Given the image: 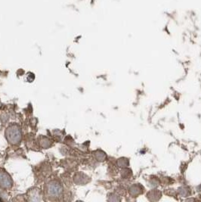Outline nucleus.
<instances>
[{
	"label": "nucleus",
	"mask_w": 201,
	"mask_h": 202,
	"mask_svg": "<svg viewBox=\"0 0 201 202\" xmlns=\"http://www.w3.org/2000/svg\"><path fill=\"white\" fill-rule=\"evenodd\" d=\"M161 192L160 191H158L157 189H152L151 191H150L149 192L147 193V198L149 199L151 201H159L161 198Z\"/></svg>",
	"instance_id": "3"
},
{
	"label": "nucleus",
	"mask_w": 201,
	"mask_h": 202,
	"mask_svg": "<svg viewBox=\"0 0 201 202\" xmlns=\"http://www.w3.org/2000/svg\"><path fill=\"white\" fill-rule=\"evenodd\" d=\"M129 164V161L127 158H123L118 160V165L121 167H127Z\"/></svg>",
	"instance_id": "4"
},
{
	"label": "nucleus",
	"mask_w": 201,
	"mask_h": 202,
	"mask_svg": "<svg viewBox=\"0 0 201 202\" xmlns=\"http://www.w3.org/2000/svg\"><path fill=\"white\" fill-rule=\"evenodd\" d=\"M179 192L181 196L187 197L188 195H190V189L186 187H181L179 189Z\"/></svg>",
	"instance_id": "5"
},
{
	"label": "nucleus",
	"mask_w": 201,
	"mask_h": 202,
	"mask_svg": "<svg viewBox=\"0 0 201 202\" xmlns=\"http://www.w3.org/2000/svg\"><path fill=\"white\" fill-rule=\"evenodd\" d=\"M128 191H129V194L132 196H138L139 195H142L144 192V188L142 185H138V184H133L132 185H131Z\"/></svg>",
	"instance_id": "2"
},
{
	"label": "nucleus",
	"mask_w": 201,
	"mask_h": 202,
	"mask_svg": "<svg viewBox=\"0 0 201 202\" xmlns=\"http://www.w3.org/2000/svg\"><path fill=\"white\" fill-rule=\"evenodd\" d=\"M6 134H7L8 139L12 144H17L21 139V131L17 126H12L9 127L6 132Z\"/></svg>",
	"instance_id": "1"
},
{
	"label": "nucleus",
	"mask_w": 201,
	"mask_h": 202,
	"mask_svg": "<svg viewBox=\"0 0 201 202\" xmlns=\"http://www.w3.org/2000/svg\"><path fill=\"white\" fill-rule=\"evenodd\" d=\"M131 175H132V172L128 169H124L123 170H122V176L123 178L128 179V177H130Z\"/></svg>",
	"instance_id": "6"
}]
</instances>
